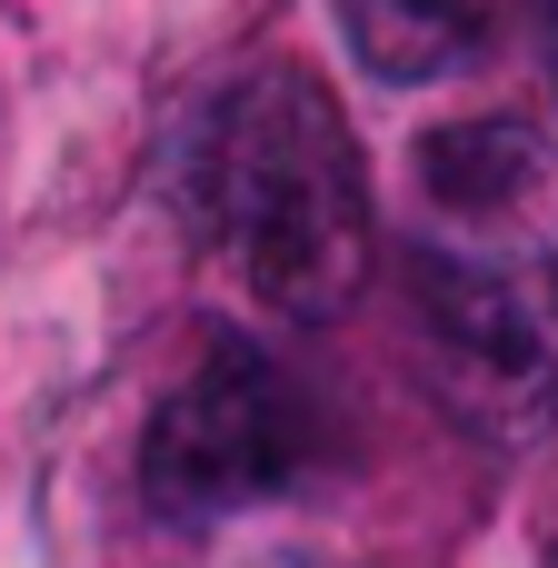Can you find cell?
I'll list each match as a JSON object with an SVG mask.
<instances>
[{
	"instance_id": "5",
	"label": "cell",
	"mask_w": 558,
	"mask_h": 568,
	"mask_svg": "<svg viewBox=\"0 0 558 568\" xmlns=\"http://www.w3.org/2000/svg\"><path fill=\"white\" fill-rule=\"evenodd\" d=\"M419 180H429V200L449 220H499L539 180V130L509 120V110L499 120H449V130L419 140Z\"/></svg>"
},
{
	"instance_id": "1",
	"label": "cell",
	"mask_w": 558,
	"mask_h": 568,
	"mask_svg": "<svg viewBox=\"0 0 558 568\" xmlns=\"http://www.w3.org/2000/svg\"><path fill=\"white\" fill-rule=\"evenodd\" d=\"M190 210L280 320H339L369 280V180L339 100L270 60L190 140Z\"/></svg>"
},
{
	"instance_id": "6",
	"label": "cell",
	"mask_w": 558,
	"mask_h": 568,
	"mask_svg": "<svg viewBox=\"0 0 558 568\" xmlns=\"http://www.w3.org/2000/svg\"><path fill=\"white\" fill-rule=\"evenodd\" d=\"M549 70H558V0H549Z\"/></svg>"
},
{
	"instance_id": "3",
	"label": "cell",
	"mask_w": 558,
	"mask_h": 568,
	"mask_svg": "<svg viewBox=\"0 0 558 568\" xmlns=\"http://www.w3.org/2000/svg\"><path fill=\"white\" fill-rule=\"evenodd\" d=\"M419 329L439 359V389L479 429H529L549 409V339L519 310V290L479 260H419Z\"/></svg>"
},
{
	"instance_id": "4",
	"label": "cell",
	"mask_w": 558,
	"mask_h": 568,
	"mask_svg": "<svg viewBox=\"0 0 558 568\" xmlns=\"http://www.w3.org/2000/svg\"><path fill=\"white\" fill-rule=\"evenodd\" d=\"M499 10L509 0H339V30L379 80H449L499 40Z\"/></svg>"
},
{
	"instance_id": "7",
	"label": "cell",
	"mask_w": 558,
	"mask_h": 568,
	"mask_svg": "<svg viewBox=\"0 0 558 568\" xmlns=\"http://www.w3.org/2000/svg\"><path fill=\"white\" fill-rule=\"evenodd\" d=\"M260 568H329V559H260Z\"/></svg>"
},
{
	"instance_id": "8",
	"label": "cell",
	"mask_w": 558,
	"mask_h": 568,
	"mask_svg": "<svg viewBox=\"0 0 558 568\" xmlns=\"http://www.w3.org/2000/svg\"><path fill=\"white\" fill-rule=\"evenodd\" d=\"M549 300H558V280H549Z\"/></svg>"
},
{
	"instance_id": "9",
	"label": "cell",
	"mask_w": 558,
	"mask_h": 568,
	"mask_svg": "<svg viewBox=\"0 0 558 568\" xmlns=\"http://www.w3.org/2000/svg\"><path fill=\"white\" fill-rule=\"evenodd\" d=\"M549 568H558V549H549Z\"/></svg>"
},
{
	"instance_id": "2",
	"label": "cell",
	"mask_w": 558,
	"mask_h": 568,
	"mask_svg": "<svg viewBox=\"0 0 558 568\" xmlns=\"http://www.w3.org/2000/svg\"><path fill=\"white\" fill-rule=\"evenodd\" d=\"M300 459H310V409H300V389H290L260 349L220 339V349L160 399L150 439H140V489H150L160 519L210 529V519H230V509L280 499V489L300 479Z\"/></svg>"
}]
</instances>
